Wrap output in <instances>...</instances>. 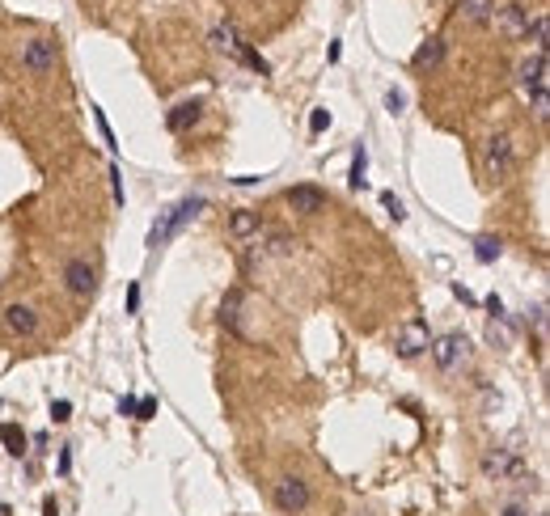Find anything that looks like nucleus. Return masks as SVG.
<instances>
[{
    "label": "nucleus",
    "instance_id": "obj_28",
    "mask_svg": "<svg viewBox=\"0 0 550 516\" xmlns=\"http://www.w3.org/2000/svg\"><path fill=\"white\" fill-rule=\"evenodd\" d=\"M110 186H114V203H123V174L110 169Z\"/></svg>",
    "mask_w": 550,
    "mask_h": 516
},
{
    "label": "nucleus",
    "instance_id": "obj_6",
    "mask_svg": "<svg viewBox=\"0 0 550 516\" xmlns=\"http://www.w3.org/2000/svg\"><path fill=\"white\" fill-rule=\"evenodd\" d=\"M55 59H59V51H55L51 38H30V42L21 47V64H25V72H34V76L55 72Z\"/></svg>",
    "mask_w": 550,
    "mask_h": 516
},
{
    "label": "nucleus",
    "instance_id": "obj_29",
    "mask_svg": "<svg viewBox=\"0 0 550 516\" xmlns=\"http://www.w3.org/2000/svg\"><path fill=\"white\" fill-rule=\"evenodd\" d=\"M136 309H140V284L127 288V313H136Z\"/></svg>",
    "mask_w": 550,
    "mask_h": 516
},
{
    "label": "nucleus",
    "instance_id": "obj_1",
    "mask_svg": "<svg viewBox=\"0 0 550 516\" xmlns=\"http://www.w3.org/2000/svg\"><path fill=\"white\" fill-rule=\"evenodd\" d=\"M550 64H546V51H534L530 59H521V68H517V85H521V93L534 102V114L538 119H546L550 114Z\"/></svg>",
    "mask_w": 550,
    "mask_h": 516
},
{
    "label": "nucleus",
    "instance_id": "obj_8",
    "mask_svg": "<svg viewBox=\"0 0 550 516\" xmlns=\"http://www.w3.org/2000/svg\"><path fill=\"white\" fill-rule=\"evenodd\" d=\"M64 288H68L72 296H93V288H97V271H93L85 258H72V263L64 267Z\"/></svg>",
    "mask_w": 550,
    "mask_h": 516
},
{
    "label": "nucleus",
    "instance_id": "obj_26",
    "mask_svg": "<svg viewBox=\"0 0 550 516\" xmlns=\"http://www.w3.org/2000/svg\"><path fill=\"white\" fill-rule=\"evenodd\" d=\"M157 415V398H136V419H153Z\"/></svg>",
    "mask_w": 550,
    "mask_h": 516
},
{
    "label": "nucleus",
    "instance_id": "obj_10",
    "mask_svg": "<svg viewBox=\"0 0 550 516\" xmlns=\"http://www.w3.org/2000/svg\"><path fill=\"white\" fill-rule=\"evenodd\" d=\"M0 322H4V330H8L13 339H30V335L38 330V313H34L30 305H8V309L0 313Z\"/></svg>",
    "mask_w": 550,
    "mask_h": 516
},
{
    "label": "nucleus",
    "instance_id": "obj_25",
    "mask_svg": "<svg viewBox=\"0 0 550 516\" xmlns=\"http://www.w3.org/2000/svg\"><path fill=\"white\" fill-rule=\"evenodd\" d=\"M51 419H55V424H68V419H72V402H68V398L51 402Z\"/></svg>",
    "mask_w": 550,
    "mask_h": 516
},
{
    "label": "nucleus",
    "instance_id": "obj_12",
    "mask_svg": "<svg viewBox=\"0 0 550 516\" xmlns=\"http://www.w3.org/2000/svg\"><path fill=\"white\" fill-rule=\"evenodd\" d=\"M203 119V102H178L169 110V131H191Z\"/></svg>",
    "mask_w": 550,
    "mask_h": 516
},
{
    "label": "nucleus",
    "instance_id": "obj_33",
    "mask_svg": "<svg viewBox=\"0 0 550 516\" xmlns=\"http://www.w3.org/2000/svg\"><path fill=\"white\" fill-rule=\"evenodd\" d=\"M500 516H530V508H525V504H508Z\"/></svg>",
    "mask_w": 550,
    "mask_h": 516
},
{
    "label": "nucleus",
    "instance_id": "obj_21",
    "mask_svg": "<svg viewBox=\"0 0 550 516\" xmlns=\"http://www.w3.org/2000/svg\"><path fill=\"white\" fill-rule=\"evenodd\" d=\"M381 208L390 212V220H407V208H402V199H398L394 191H385V195H381Z\"/></svg>",
    "mask_w": 550,
    "mask_h": 516
},
{
    "label": "nucleus",
    "instance_id": "obj_18",
    "mask_svg": "<svg viewBox=\"0 0 550 516\" xmlns=\"http://www.w3.org/2000/svg\"><path fill=\"white\" fill-rule=\"evenodd\" d=\"M0 440L8 445V453H13V457H21V453H25V432H21L17 424H4V428H0Z\"/></svg>",
    "mask_w": 550,
    "mask_h": 516
},
{
    "label": "nucleus",
    "instance_id": "obj_15",
    "mask_svg": "<svg viewBox=\"0 0 550 516\" xmlns=\"http://www.w3.org/2000/svg\"><path fill=\"white\" fill-rule=\"evenodd\" d=\"M525 25H530V4L513 0V4L504 8V30H508V34H521Z\"/></svg>",
    "mask_w": 550,
    "mask_h": 516
},
{
    "label": "nucleus",
    "instance_id": "obj_2",
    "mask_svg": "<svg viewBox=\"0 0 550 516\" xmlns=\"http://www.w3.org/2000/svg\"><path fill=\"white\" fill-rule=\"evenodd\" d=\"M483 169H487V178L491 182H508L513 178V169H517V148H513V136H491L487 140V148H483Z\"/></svg>",
    "mask_w": 550,
    "mask_h": 516
},
{
    "label": "nucleus",
    "instance_id": "obj_32",
    "mask_svg": "<svg viewBox=\"0 0 550 516\" xmlns=\"http://www.w3.org/2000/svg\"><path fill=\"white\" fill-rule=\"evenodd\" d=\"M72 470V453L68 449H59V474H68Z\"/></svg>",
    "mask_w": 550,
    "mask_h": 516
},
{
    "label": "nucleus",
    "instance_id": "obj_22",
    "mask_svg": "<svg viewBox=\"0 0 550 516\" xmlns=\"http://www.w3.org/2000/svg\"><path fill=\"white\" fill-rule=\"evenodd\" d=\"M93 123H97V131H102L106 148H119V144H114V131H110V123H106V114H102V106H93Z\"/></svg>",
    "mask_w": 550,
    "mask_h": 516
},
{
    "label": "nucleus",
    "instance_id": "obj_30",
    "mask_svg": "<svg viewBox=\"0 0 550 516\" xmlns=\"http://www.w3.org/2000/svg\"><path fill=\"white\" fill-rule=\"evenodd\" d=\"M487 313H491V318H504V301H500V296H487Z\"/></svg>",
    "mask_w": 550,
    "mask_h": 516
},
{
    "label": "nucleus",
    "instance_id": "obj_16",
    "mask_svg": "<svg viewBox=\"0 0 550 516\" xmlns=\"http://www.w3.org/2000/svg\"><path fill=\"white\" fill-rule=\"evenodd\" d=\"M500 254H504V241H500V237H491V233L474 237V258H479V263H496Z\"/></svg>",
    "mask_w": 550,
    "mask_h": 516
},
{
    "label": "nucleus",
    "instance_id": "obj_23",
    "mask_svg": "<svg viewBox=\"0 0 550 516\" xmlns=\"http://www.w3.org/2000/svg\"><path fill=\"white\" fill-rule=\"evenodd\" d=\"M385 110H390V114H402V110H407V93H402V89H390V93H385Z\"/></svg>",
    "mask_w": 550,
    "mask_h": 516
},
{
    "label": "nucleus",
    "instance_id": "obj_5",
    "mask_svg": "<svg viewBox=\"0 0 550 516\" xmlns=\"http://www.w3.org/2000/svg\"><path fill=\"white\" fill-rule=\"evenodd\" d=\"M275 508H280L284 516H301L305 508H309V483L297 479V474L280 479V483H275Z\"/></svg>",
    "mask_w": 550,
    "mask_h": 516
},
{
    "label": "nucleus",
    "instance_id": "obj_4",
    "mask_svg": "<svg viewBox=\"0 0 550 516\" xmlns=\"http://www.w3.org/2000/svg\"><path fill=\"white\" fill-rule=\"evenodd\" d=\"M428 343H432V335H428V322H424V318L402 322V326H398V335H394V352H398L402 360L424 356V352H428Z\"/></svg>",
    "mask_w": 550,
    "mask_h": 516
},
{
    "label": "nucleus",
    "instance_id": "obj_14",
    "mask_svg": "<svg viewBox=\"0 0 550 516\" xmlns=\"http://www.w3.org/2000/svg\"><path fill=\"white\" fill-rule=\"evenodd\" d=\"M458 8H462V17H466V21H474V25H483V21H491V17H496V0H462Z\"/></svg>",
    "mask_w": 550,
    "mask_h": 516
},
{
    "label": "nucleus",
    "instance_id": "obj_31",
    "mask_svg": "<svg viewBox=\"0 0 550 516\" xmlns=\"http://www.w3.org/2000/svg\"><path fill=\"white\" fill-rule=\"evenodd\" d=\"M119 415H136V398H131V394H127V398L119 402Z\"/></svg>",
    "mask_w": 550,
    "mask_h": 516
},
{
    "label": "nucleus",
    "instance_id": "obj_27",
    "mask_svg": "<svg viewBox=\"0 0 550 516\" xmlns=\"http://www.w3.org/2000/svg\"><path fill=\"white\" fill-rule=\"evenodd\" d=\"M267 250H271V254H288V250H292V241H288V237H284V233H275V237H271V246H267Z\"/></svg>",
    "mask_w": 550,
    "mask_h": 516
},
{
    "label": "nucleus",
    "instance_id": "obj_11",
    "mask_svg": "<svg viewBox=\"0 0 550 516\" xmlns=\"http://www.w3.org/2000/svg\"><path fill=\"white\" fill-rule=\"evenodd\" d=\"M258 229H263V216H258V212H250V208H237V212L229 216V237H237V241L258 237Z\"/></svg>",
    "mask_w": 550,
    "mask_h": 516
},
{
    "label": "nucleus",
    "instance_id": "obj_20",
    "mask_svg": "<svg viewBox=\"0 0 550 516\" xmlns=\"http://www.w3.org/2000/svg\"><path fill=\"white\" fill-rule=\"evenodd\" d=\"M546 30H550V25H546V13H538V17L525 25V34L534 38V47H538V51H546Z\"/></svg>",
    "mask_w": 550,
    "mask_h": 516
},
{
    "label": "nucleus",
    "instance_id": "obj_19",
    "mask_svg": "<svg viewBox=\"0 0 550 516\" xmlns=\"http://www.w3.org/2000/svg\"><path fill=\"white\" fill-rule=\"evenodd\" d=\"M364 174H369V152H364V144H360V148H356V161H352V178H347V182H352V191H360V186H364Z\"/></svg>",
    "mask_w": 550,
    "mask_h": 516
},
{
    "label": "nucleus",
    "instance_id": "obj_13",
    "mask_svg": "<svg viewBox=\"0 0 550 516\" xmlns=\"http://www.w3.org/2000/svg\"><path fill=\"white\" fill-rule=\"evenodd\" d=\"M441 55H445V42H441V38H428V42H424L419 51H415L411 68H415V72H432V68L441 64Z\"/></svg>",
    "mask_w": 550,
    "mask_h": 516
},
{
    "label": "nucleus",
    "instance_id": "obj_3",
    "mask_svg": "<svg viewBox=\"0 0 550 516\" xmlns=\"http://www.w3.org/2000/svg\"><path fill=\"white\" fill-rule=\"evenodd\" d=\"M428 352H432V360H436L441 373H453V368H462L470 360V339L466 335H441V339L428 343Z\"/></svg>",
    "mask_w": 550,
    "mask_h": 516
},
{
    "label": "nucleus",
    "instance_id": "obj_9",
    "mask_svg": "<svg viewBox=\"0 0 550 516\" xmlns=\"http://www.w3.org/2000/svg\"><path fill=\"white\" fill-rule=\"evenodd\" d=\"M284 199H288V208L301 212V216H318V212H326V191H318V186H309V182L292 186Z\"/></svg>",
    "mask_w": 550,
    "mask_h": 516
},
{
    "label": "nucleus",
    "instance_id": "obj_34",
    "mask_svg": "<svg viewBox=\"0 0 550 516\" xmlns=\"http://www.w3.org/2000/svg\"><path fill=\"white\" fill-rule=\"evenodd\" d=\"M42 516H59V504H55V500H47V504H42Z\"/></svg>",
    "mask_w": 550,
    "mask_h": 516
},
{
    "label": "nucleus",
    "instance_id": "obj_17",
    "mask_svg": "<svg viewBox=\"0 0 550 516\" xmlns=\"http://www.w3.org/2000/svg\"><path fill=\"white\" fill-rule=\"evenodd\" d=\"M237 309H241V292L233 288V292L225 296V305H220V326H225V330H237Z\"/></svg>",
    "mask_w": 550,
    "mask_h": 516
},
{
    "label": "nucleus",
    "instance_id": "obj_24",
    "mask_svg": "<svg viewBox=\"0 0 550 516\" xmlns=\"http://www.w3.org/2000/svg\"><path fill=\"white\" fill-rule=\"evenodd\" d=\"M326 127H330V110H322V106H318V110L309 114V131L318 136V131H326Z\"/></svg>",
    "mask_w": 550,
    "mask_h": 516
},
{
    "label": "nucleus",
    "instance_id": "obj_7",
    "mask_svg": "<svg viewBox=\"0 0 550 516\" xmlns=\"http://www.w3.org/2000/svg\"><path fill=\"white\" fill-rule=\"evenodd\" d=\"M483 474L487 479H496V483H508V479H521L525 474V462L517 457V453H508V449H491V453H483Z\"/></svg>",
    "mask_w": 550,
    "mask_h": 516
}]
</instances>
